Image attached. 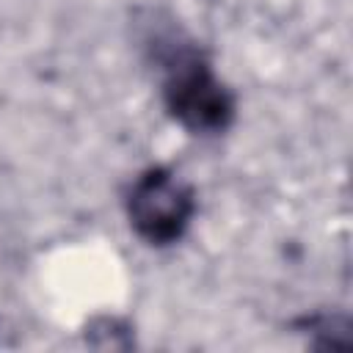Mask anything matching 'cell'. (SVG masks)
<instances>
[{
    "label": "cell",
    "mask_w": 353,
    "mask_h": 353,
    "mask_svg": "<svg viewBox=\"0 0 353 353\" xmlns=\"http://www.w3.org/2000/svg\"><path fill=\"white\" fill-rule=\"evenodd\" d=\"M163 102L171 119L201 135L229 130L237 113L234 94L212 72L210 61L193 47L174 50L165 58Z\"/></svg>",
    "instance_id": "obj_1"
},
{
    "label": "cell",
    "mask_w": 353,
    "mask_h": 353,
    "mask_svg": "<svg viewBox=\"0 0 353 353\" xmlns=\"http://www.w3.org/2000/svg\"><path fill=\"white\" fill-rule=\"evenodd\" d=\"M193 215H196L193 188L163 165L146 168L127 193L130 226L149 245L163 248L182 240Z\"/></svg>",
    "instance_id": "obj_2"
},
{
    "label": "cell",
    "mask_w": 353,
    "mask_h": 353,
    "mask_svg": "<svg viewBox=\"0 0 353 353\" xmlns=\"http://www.w3.org/2000/svg\"><path fill=\"white\" fill-rule=\"evenodd\" d=\"M295 331L306 334L312 347H347L350 345V317L347 314H328V312H314V314H303L295 323Z\"/></svg>",
    "instance_id": "obj_3"
},
{
    "label": "cell",
    "mask_w": 353,
    "mask_h": 353,
    "mask_svg": "<svg viewBox=\"0 0 353 353\" xmlns=\"http://www.w3.org/2000/svg\"><path fill=\"white\" fill-rule=\"evenodd\" d=\"M83 336H85V345L94 350H132L135 347L132 325L116 314L91 317Z\"/></svg>",
    "instance_id": "obj_4"
}]
</instances>
